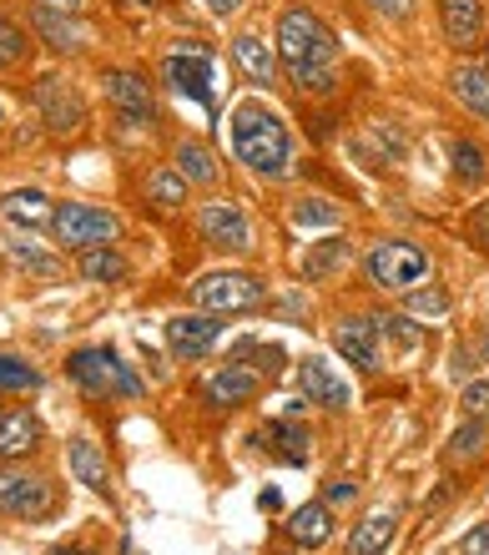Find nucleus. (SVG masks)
I'll use <instances>...</instances> for the list:
<instances>
[{
	"label": "nucleus",
	"instance_id": "nucleus-37",
	"mask_svg": "<svg viewBox=\"0 0 489 555\" xmlns=\"http://www.w3.org/2000/svg\"><path fill=\"white\" fill-rule=\"evenodd\" d=\"M21 56H26V36H21V26H15V21H5V15H0V66H15Z\"/></svg>",
	"mask_w": 489,
	"mask_h": 555
},
{
	"label": "nucleus",
	"instance_id": "nucleus-20",
	"mask_svg": "<svg viewBox=\"0 0 489 555\" xmlns=\"http://www.w3.org/2000/svg\"><path fill=\"white\" fill-rule=\"evenodd\" d=\"M41 444V420L30 410H15L0 420V460H21Z\"/></svg>",
	"mask_w": 489,
	"mask_h": 555
},
{
	"label": "nucleus",
	"instance_id": "nucleus-48",
	"mask_svg": "<svg viewBox=\"0 0 489 555\" xmlns=\"http://www.w3.org/2000/svg\"><path fill=\"white\" fill-rule=\"evenodd\" d=\"M485 66H489V46H485Z\"/></svg>",
	"mask_w": 489,
	"mask_h": 555
},
{
	"label": "nucleus",
	"instance_id": "nucleus-9",
	"mask_svg": "<svg viewBox=\"0 0 489 555\" xmlns=\"http://www.w3.org/2000/svg\"><path fill=\"white\" fill-rule=\"evenodd\" d=\"M51 511V485L41 475H15V469H0V515H21V520H36V515Z\"/></svg>",
	"mask_w": 489,
	"mask_h": 555
},
{
	"label": "nucleus",
	"instance_id": "nucleus-29",
	"mask_svg": "<svg viewBox=\"0 0 489 555\" xmlns=\"http://www.w3.org/2000/svg\"><path fill=\"white\" fill-rule=\"evenodd\" d=\"M36 30H41L46 41L51 46H61V51H81V46H87V30L76 26L72 15H61V11H36Z\"/></svg>",
	"mask_w": 489,
	"mask_h": 555
},
{
	"label": "nucleus",
	"instance_id": "nucleus-27",
	"mask_svg": "<svg viewBox=\"0 0 489 555\" xmlns=\"http://www.w3.org/2000/svg\"><path fill=\"white\" fill-rule=\"evenodd\" d=\"M485 444H489V420H475V414H469V420L449 435L445 460H449V465H469V460H479V454H485Z\"/></svg>",
	"mask_w": 489,
	"mask_h": 555
},
{
	"label": "nucleus",
	"instance_id": "nucleus-42",
	"mask_svg": "<svg viewBox=\"0 0 489 555\" xmlns=\"http://www.w3.org/2000/svg\"><path fill=\"white\" fill-rule=\"evenodd\" d=\"M247 0H202V11H213L217 21H228V15H237Z\"/></svg>",
	"mask_w": 489,
	"mask_h": 555
},
{
	"label": "nucleus",
	"instance_id": "nucleus-45",
	"mask_svg": "<svg viewBox=\"0 0 489 555\" xmlns=\"http://www.w3.org/2000/svg\"><path fill=\"white\" fill-rule=\"evenodd\" d=\"M384 15H409V0H374Z\"/></svg>",
	"mask_w": 489,
	"mask_h": 555
},
{
	"label": "nucleus",
	"instance_id": "nucleus-13",
	"mask_svg": "<svg viewBox=\"0 0 489 555\" xmlns=\"http://www.w3.org/2000/svg\"><path fill=\"white\" fill-rule=\"evenodd\" d=\"M298 399L318 404V410H344L348 404V384L333 374L323 359H303L298 364Z\"/></svg>",
	"mask_w": 489,
	"mask_h": 555
},
{
	"label": "nucleus",
	"instance_id": "nucleus-7",
	"mask_svg": "<svg viewBox=\"0 0 489 555\" xmlns=\"http://www.w3.org/2000/svg\"><path fill=\"white\" fill-rule=\"evenodd\" d=\"M262 278L253 273H202L192 283V304L207 308V313H247V308L262 304Z\"/></svg>",
	"mask_w": 489,
	"mask_h": 555
},
{
	"label": "nucleus",
	"instance_id": "nucleus-14",
	"mask_svg": "<svg viewBox=\"0 0 489 555\" xmlns=\"http://www.w3.org/2000/svg\"><path fill=\"white\" fill-rule=\"evenodd\" d=\"M333 349L353 369H378V323L374 319H338L333 323Z\"/></svg>",
	"mask_w": 489,
	"mask_h": 555
},
{
	"label": "nucleus",
	"instance_id": "nucleus-35",
	"mask_svg": "<svg viewBox=\"0 0 489 555\" xmlns=\"http://www.w3.org/2000/svg\"><path fill=\"white\" fill-rule=\"evenodd\" d=\"M409 313H414V319H439V313H449V293L424 283V288L409 293Z\"/></svg>",
	"mask_w": 489,
	"mask_h": 555
},
{
	"label": "nucleus",
	"instance_id": "nucleus-23",
	"mask_svg": "<svg viewBox=\"0 0 489 555\" xmlns=\"http://www.w3.org/2000/svg\"><path fill=\"white\" fill-rule=\"evenodd\" d=\"M253 444H268V450H273L278 460H288V465H303V460H308V429L293 420H273Z\"/></svg>",
	"mask_w": 489,
	"mask_h": 555
},
{
	"label": "nucleus",
	"instance_id": "nucleus-47",
	"mask_svg": "<svg viewBox=\"0 0 489 555\" xmlns=\"http://www.w3.org/2000/svg\"><path fill=\"white\" fill-rule=\"evenodd\" d=\"M51 555H87V551H51Z\"/></svg>",
	"mask_w": 489,
	"mask_h": 555
},
{
	"label": "nucleus",
	"instance_id": "nucleus-40",
	"mask_svg": "<svg viewBox=\"0 0 489 555\" xmlns=\"http://www.w3.org/2000/svg\"><path fill=\"white\" fill-rule=\"evenodd\" d=\"M353 495H359V485L353 480H329L323 485V500H329V505H348Z\"/></svg>",
	"mask_w": 489,
	"mask_h": 555
},
{
	"label": "nucleus",
	"instance_id": "nucleus-44",
	"mask_svg": "<svg viewBox=\"0 0 489 555\" xmlns=\"http://www.w3.org/2000/svg\"><path fill=\"white\" fill-rule=\"evenodd\" d=\"M36 5H46V11H61V15H76V11H81V0H36Z\"/></svg>",
	"mask_w": 489,
	"mask_h": 555
},
{
	"label": "nucleus",
	"instance_id": "nucleus-22",
	"mask_svg": "<svg viewBox=\"0 0 489 555\" xmlns=\"http://www.w3.org/2000/svg\"><path fill=\"white\" fill-rule=\"evenodd\" d=\"M66 460H72V475L87 485V490H96V495L112 490V469H106V460H101V450L91 444V439H72Z\"/></svg>",
	"mask_w": 489,
	"mask_h": 555
},
{
	"label": "nucleus",
	"instance_id": "nucleus-38",
	"mask_svg": "<svg viewBox=\"0 0 489 555\" xmlns=\"http://www.w3.org/2000/svg\"><path fill=\"white\" fill-rule=\"evenodd\" d=\"M464 414H475V420H489V379H469L460 395Z\"/></svg>",
	"mask_w": 489,
	"mask_h": 555
},
{
	"label": "nucleus",
	"instance_id": "nucleus-16",
	"mask_svg": "<svg viewBox=\"0 0 489 555\" xmlns=\"http://www.w3.org/2000/svg\"><path fill=\"white\" fill-rule=\"evenodd\" d=\"M439 30H445V41L475 46L485 36V0H439Z\"/></svg>",
	"mask_w": 489,
	"mask_h": 555
},
{
	"label": "nucleus",
	"instance_id": "nucleus-4",
	"mask_svg": "<svg viewBox=\"0 0 489 555\" xmlns=\"http://www.w3.org/2000/svg\"><path fill=\"white\" fill-rule=\"evenodd\" d=\"M162 76L177 96H192L197 106H207L217 117V61L207 46L197 41H177L167 56H162Z\"/></svg>",
	"mask_w": 489,
	"mask_h": 555
},
{
	"label": "nucleus",
	"instance_id": "nucleus-10",
	"mask_svg": "<svg viewBox=\"0 0 489 555\" xmlns=\"http://www.w3.org/2000/svg\"><path fill=\"white\" fill-rule=\"evenodd\" d=\"M222 338V323L213 313H182V319L167 323V344H172L177 359H207Z\"/></svg>",
	"mask_w": 489,
	"mask_h": 555
},
{
	"label": "nucleus",
	"instance_id": "nucleus-28",
	"mask_svg": "<svg viewBox=\"0 0 489 555\" xmlns=\"http://www.w3.org/2000/svg\"><path fill=\"white\" fill-rule=\"evenodd\" d=\"M76 273L87 278V283H121L127 278V258H116L112 248H81Z\"/></svg>",
	"mask_w": 489,
	"mask_h": 555
},
{
	"label": "nucleus",
	"instance_id": "nucleus-21",
	"mask_svg": "<svg viewBox=\"0 0 489 555\" xmlns=\"http://www.w3.org/2000/svg\"><path fill=\"white\" fill-rule=\"evenodd\" d=\"M0 258H5V263L15 268V273H26V278H46V283H51V278H56L61 283V263H56V253H46L41 243H0Z\"/></svg>",
	"mask_w": 489,
	"mask_h": 555
},
{
	"label": "nucleus",
	"instance_id": "nucleus-19",
	"mask_svg": "<svg viewBox=\"0 0 489 555\" xmlns=\"http://www.w3.org/2000/svg\"><path fill=\"white\" fill-rule=\"evenodd\" d=\"M449 91H454L475 117L489 121V66L485 61H460V66L449 72Z\"/></svg>",
	"mask_w": 489,
	"mask_h": 555
},
{
	"label": "nucleus",
	"instance_id": "nucleus-12",
	"mask_svg": "<svg viewBox=\"0 0 489 555\" xmlns=\"http://www.w3.org/2000/svg\"><path fill=\"white\" fill-rule=\"evenodd\" d=\"M0 222H5V228H21V233H36V228H51V222H56V203L36 188H15L0 197Z\"/></svg>",
	"mask_w": 489,
	"mask_h": 555
},
{
	"label": "nucleus",
	"instance_id": "nucleus-32",
	"mask_svg": "<svg viewBox=\"0 0 489 555\" xmlns=\"http://www.w3.org/2000/svg\"><path fill=\"white\" fill-rule=\"evenodd\" d=\"M177 172L188 177V182H213V177H217V162H213V152H207V146L177 142Z\"/></svg>",
	"mask_w": 489,
	"mask_h": 555
},
{
	"label": "nucleus",
	"instance_id": "nucleus-46",
	"mask_svg": "<svg viewBox=\"0 0 489 555\" xmlns=\"http://www.w3.org/2000/svg\"><path fill=\"white\" fill-rule=\"evenodd\" d=\"M127 5H137V11H152V5H157V0H127Z\"/></svg>",
	"mask_w": 489,
	"mask_h": 555
},
{
	"label": "nucleus",
	"instance_id": "nucleus-41",
	"mask_svg": "<svg viewBox=\"0 0 489 555\" xmlns=\"http://www.w3.org/2000/svg\"><path fill=\"white\" fill-rule=\"evenodd\" d=\"M485 551H489V520H485V526H475L460 541V555H485Z\"/></svg>",
	"mask_w": 489,
	"mask_h": 555
},
{
	"label": "nucleus",
	"instance_id": "nucleus-39",
	"mask_svg": "<svg viewBox=\"0 0 489 555\" xmlns=\"http://www.w3.org/2000/svg\"><path fill=\"white\" fill-rule=\"evenodd\" d=\"M369 142H374V146H384V162H403V137L394 132L389 121H378L374 132H369Z\"/></svg>",
	"mask_w": 489,
	"mask_h": 555
},
{
	"label": "nucleus",
	"instance_id": "nucleus-18",
	"mask_svg": "<svg viewBox=\"0 0 489 555\" xmlns=\"http://www.w3.org/2000/svg\"><path fill=\"white\" fill-rule=\"evenodd\" d=\"M258 369H247V364H228V369H217L213 379H207V399L213 404H222V410H237V404H247V399L258 395Z\"/></svg>",
	"mask_w": 489,
	"mask_h": 555
},
{
	"label": "nucleus",
	"instance_id": "nucleus-34",
	"mask_svg": "<svg viewBox=\"0 0 489 555\" xmlns=\"http://www.w3.org/2000/svg\"><path fill=\"white\" fill-rule=\"evenodd\" d=\"M374 323H378V334H389V344L403 353L424 344V328H419L414 319H403V313H384V319H374Z\"/></svg>",
	"mask_w": 489,
	"mask_h": 555
},
{
	"label": "nucleus",
	"instance_id": "nucleus-8",
	"mask_svg": "<svg viewBox=\"0 0 489 555\" xmlns=\"http://www.w3.org/2000/svg\"><path fill=\"white\" fill-rule=\"evenodd\" d=\"M36 112H41V121L56 137H72L76 127L87 121V106L66 87V76H41V81H36Z\"/></svg>",
	"mask_w": 489,
	"mask_h": 555
},
{
	"label": "nucleus",
	"instance_id": "nucleus-26",
	"mask_svg": "<svg viewBox=\"0 0 489 555\" xmlns=\"http://www.w3.org/2000/svg\"><path fill=\"white\" fill-rule=\"evenodd\" d=\"M449 162H454V177H460L464 188H485L489 182V152L479 142H469V137H460V142L449 146Z\"/></svg>",
	"mask_w": 489,
	"mask_h": 555
},
{
	"label": "nucleus",
	"instance_id": "nucleus-24",
	"mask_svg": "<svg viewBox=\"0 0 489 555\" xmlns=\"http://www.w3.org/2000/svg\"><path fill=\"white\" fill-rule=\"evenodd\" d=\"M293 541L303 545V551H318V545L333 535V511L329 500H313V505H298V515H293Z\"/></svg>",
	"mask_w": 489,
	"mask_h": 555
},
{
	"label": "nucleus",
	"instance_id": "nucleus-17",
	"mask_svg": "<svg viewBox=\"0 0 489 555\" xmlns=\"http://www.w3.org/2000/svg\"><path fill=\"white\" fill-rule=\"evenodd\" d=\"M106 96H112V106L121 112V117H131V121H152V117H157V106H152V87H146L142 76L106 72Z\"/></svg>",
	"mask_w": 489,
	"mask_h": 555
},
{
	"label": "nucleus",
	"instance_id": "nucleus-30",
	"mask_svg": "<svg viewBox=\"0 0 489 555\" xmlns=\"http://www.w3.org/2000/svg\"><path fill=\"white\" fill-rule=\"evenodd\" d=\"M344 263H348V243H344V237H323V243L303 258V278H313V283H318V278L338 273Z\"/></svg>",
	"mask_w": 489,
	"mask_h": 555
},
{
	"label": "nucleus",
	"instance_id": "nucleus-43",
	"mask_svg": "<svg viewBox=\"0 0 489 555\" xmlns=\"http://www.w3.org/2000/svg\"><path fill=\"white\" fill-rule=\"evenodd\" d=\"M475 243L489 248V203H479V212H475Z\"/></svg>",
	"mask_w": 489,
	"mask_h": 555
},
{
	"label": "nucleus",
	"instance_id": "nucleus-6",
	"mask_svg": "<svg viewBox=\"0 0 489 555\" xmlns=\"http://www.w3.org/2000/svg\"><path fill=\"white\" fill-rule=\"evenodd\" d=\"M66 374H72L87 395H127V399L142 395V379H137L127 364H116L112 349H76Z\"/></svg>",
	"mask_w": 489,
	"mask_h": 555
},
{
	"label": "nucleus",
	"instance_id": "nucleus-36",
	"mask_svg": "<svg viewBox=\"0 0 489 555\" xmlns=\"http://www.w3.org/2000/svg\"><path fill=\"white\" fill-rule=\"evenodd\" d=\"M293 222H298V228H333V222H338V207L323 203V197H308V203L293 207Z\"/></svg>",
	"mask_w": 489,
	"mask_h": 555
},
{
	"label": "nucleus",
	"instance_id": "nucleus-1",
	"mask_svg": "<svg viewBox=\"0 0 489 555\" xmlns=\"http://www.w3.org/2000/svg\"><path fill=\"white\" fill-rule=\"evenodd\" d=\"M278 61L293 72V81H303V91H333L338 81V41H333V30L318 21L313 11H303V5H288V11L278 15Z\"/></svg>",
	"mask_w": 489,
	"mask_h": 555
},
{
	"label": "nucleus",
	"instance_id": "nucleus-31",
	"mask_svg": "<svg viewBox=\"0 0 489 555\" xmlns=\"http://www.w3.org/2000/svg\"><path fill=\"white\" fill-rule=\"evenodd\" d=\"M146 197L157 207H182L188 203V177L177 172V167H157V172L146 177Z\"/></svg>",
	"mask_w": 489,
	"mask_h": 555
},
{
	"label": "nucleus",
	"instance_id": "nucleus-11",
	"mask_svg": "<svg viewBox=\"0 0 489 555\" xmlns=\"http://www.w3.org/2000/svg\"><path fill=\"white\" fill-rule=\"evenodd\" d=\"M197 228L207 243H217V248H228V253L253 248V228H247V218L232 203H207L197 212Z\"/></svg>",
	"mask_w": 489,
	"mask_h": 555
},
{
	"label": "nucleus",
	"instance_id": "nucleus-2",
	"mask_svg": "<svg viewBox=\"0 0 489 555\" xmlns=\"http://www.w3.org/2000/svg\"><path fill=\"white\" fill-rule=\"evenodd\" d=\"M228 132H232V152H237V162H247L258 177H283L288 172L293 142H288V127H283L278 112H268V106H258V102H243L237 112H232Z\"/></svg>",
	"mask_w": 489,
	"mask_h": 555
},
{
	"label": "nucleus",
	"instance_id": "nucleus-15",
	"mask_svg": "<svg viewBox=\"0 0 489 555\" xmlns=\"http://www.w3.org/2000/svg\"><path fill=\"white\" fill-rule=\"evenodd\" d=\"M232 61L243 66L247 81H258V87H273L278 81V46L258 30H243L237 41H232Z\"/></svg>",
	"mask_w": 489,
	"mask_h": 555
},
{
	"label": "nucleus",
	"instance_id": "nucleus-25",
	"mask_svg": "<svg viewBox=\"0 0 489 555\" xmlns=\"http://www.w3.org/2000/svg\"><path fill=\"white\" fill-rule=\"evenodd\" d=\"M394 541V515H363L353 535H348V555H384Z\"/></svg>",
	"mask_w": 489,
	"mask_h": 555
},
{
	"label": "nucleus",
	"instance_id": "nucleus-5",
	"mask_svg": "<svg viewBox=\"0 0 489 555\" xmlns=\"http://www.w3.org/2000/svg\"><path fill=\"white\" fill-rule=\"evenodd\" d=\"M51 233H56L61 248H106L116 243L121 233V222L106 212V207H91V203H61L56 207V222H51Z\"/></svg>",
	"mask_w": 489,
	"mask_h": 555
},
{
	"label": "nucleus",
	"instance_id": "nucleus-33",
	"mask_svg": "<svg viewBox=\"0 0 489 555\" xmlns=\"http://www.w3.org/2000/svg\"><path fill=\"white\" fill-rule=\"evenodd\" d=\"M0 389H11V395H30V389H41V374H36L26 359L0 353Z\"/></svg>",
	"mask_w": 489,
	"mask_h": 555
},
{
	"label": "nucleus",
	"instance_id": "nucleus-3",
	"mask_svg": "<svg viewBox=\"0 0 489 555\" xmlns=\"http://www.w3.org/2000/svg\"><path fill=\"white\" fill-rule=\"evenodd\" d=\"M363 273H369V283H374V288L414 293V288H424V283H429L434 258L424 248H414V243H399V237H389V243H374V248H369V258H363Z\"/></svg>",
	"mask_w": 489,
	"mask_h": 555
}]
</instances>
